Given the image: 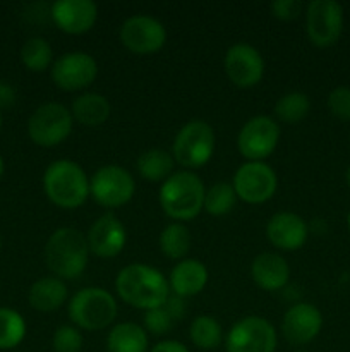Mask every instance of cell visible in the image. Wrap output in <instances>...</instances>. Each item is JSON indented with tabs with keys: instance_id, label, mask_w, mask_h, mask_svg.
I'll list each match as a JSON object with an SVG mask.
<instances>
[{
	"instance_id": "33",
	"label": "cell",
	"mask_w": 350,
	"mask_h": 352,
	"mask_svg": "<svg viewBox=\"0 0 350 352\" xmlns=\"http://www.w3.org/2000/svg\"><path fill=\"white\" fill-rule=\"evenodd\" d=\"M329 113L342 122H350V88L349 86H336L331 89L326 100Z\"/></svg>"
},
{
	"instance_id": "25",
	"label": "cell",
	"mask_w": 350,
	"mask_h": 352,
	"mask_svg": "<svg viewBox=\"0 0 350 352\" xmlns=\"http://www.w3.org/2000/svg\"><path fill=\"white\" fill-rule=\"evenodd\" d=\"M175 160L172 151L163 148H150L137 157V174L148 182H165L174 174Z\"/></svg>"
},
{
	"instance_id": "8",
	"label": "cell",
	"mask_w": 350,
	"mask_h": 352,
	"mask_svg": "<svg viewBox=\"0 0 350 352\" xmlns=\"http://www.w3.org/2000/svg\"><path fill=\"white\" fill-rule=\"evenodd\" d=\"M136 192V181L127 168L120 165H103L89 177V196L106 210L126 206Z\"/></svg>"
},
{
	"instance_id": "36",
	"label": "cell",
	"mask_w": 350,
	"mask_h": 352,
	"mask_svg": "<svg viewBox=\"0 0 350 352\" xmlns=\"http://www.w3.org/2000/svg\"><path fill=\"white\" fill-rule=\"evenodd\" d=\"M163 308L167 309L168 315L172 316V320H174V322H180V320L184 318L185 311H187V306H185V299L178 298V296H175V294L168 296V299L165 301Z\"/></svg>"
},
{
	"instance_id": "37",
	"label": "cell",
	"mask_w": 350,
	"mask_h": 352,
	"mask_svg": "<svg viewBox=\"0 0 350 352\" xmlns=\"http://www.w3.org/2000/svg\"><path fill=\"white\" fill-rule=\"evenodd\" d=\"M150 352H191L187 346L178 340H161V342L154 344Z\"/></svg>"
},
{
	"instance_id": "38",
	"label": "cell",
	"mask_w": 350,
	"mask_h": 352,
	"mask_svg": "<svg viewBox=\"0 0 350 352\" xmlns=\"http://www.w3.org/2000/svg\"><path fill=\"white\" fill-rule=\"evenodd\" d=\"M14 102H16V91L12 86L0 82V110L14 105Z\"/></svg>"
},
{
	"instance_id": "44",
	"label": "cell",
	"mask_w": 350,
	"mask_h": 352,
	"mask_svg": "<svg viewBox=\"0 0 350 352\" xmlns=\"http://www.w3.org/2000/svg\"><path fill=\"white\" fill-rule=\"evenodd\" d=\"M0 250H2V237H0Z\"/></svg>"
},
{
	"instance_id": "15",
	"label": "cell",
	"mask_w": 350,
	"mask_h": 352,
	"mask_svg": "<svg viewBox=\"0 0 350 352\" xmlns=\"http://www.w3.org/2000/svg\"><path fill=\"white\" fill-rule=\"evenodd\" d=\"M264 58L256 47L249 43H235L225 52L223 69L233 86L249 89L259 85L264 76Z\"/></svg>"
},
{
	"instance_id": "10",
	"label": "cell",
	"mask_w": 350,
	"mask_h": 352,
	"mask_svg": "<svg viewBox=\"0 0 350 352\" xmlns=\"http://www.w3.org/2000/svg\"><path fill=\"white\" fill-rule=\"evenodd\" d=\"M305 34L318 48H329L343 31V7L335 0H311L305 6Z\"/></svg>"
},
{
	"instance_id": "6",
	"label": "cell",
	"mask_w": 350,
	"mask_h": 352,
	"mask_svg": "<svg viewBox=\"0 0 350 352\" xmlns=\"http://www.w3.org/2000/svg\"><path fill=\"white\" fill-rule=\"evenodd\" d=\"M216 148L213 127L202 119H192L180 127L172 143V157L184 170H198L211 160Z\"/></svg>"
},
{
	"instance_id": "31",
	"label": "cell",
	"mask_w": 350,
	"mask_h": 352,
	"mask_svg": "<svg viewBox=\"0 0 350 352\" xmlns=\"http://www.w3.org/2000/svg\"><path fill=\"white\" fill-rule=\"evenodd\" d=\"M237 199L239 198L230 182H216L206 189L205 210L213 217H223L235 208Z\"/></svg>"
},
{
	"instance_id": "18",
	"label": "cell",
	"mask_w": 350,
	"mask_h": 352,
	"mask_svg": "<svg viewBox=\"0 0 350 352\" xmlns=\"http://www.w3.org/2000/svg\"><path fill=\"white\" fill-rule=\"evenodd\" d=\"M55 26L67 34H84L95 28L98 6L91 0H57L50 7Z\"/></svg>"
},
{
	"instance_id": "14",
	"label": "cell",
	"mask_w": 350,
	"mask_h": 352,
	"mask_svg": "<svg viewBox=\"0 0 350 352\" xmlns=\"http://www.w3.org/2000/svg\"><path fill=\"white\" fill-rule=\"evenodd\" d=\"M120 43L136 55H151L167 43V30L156 17L136 14L124 21L119 31Z\"/></svg>"
},
{
	"instance_id": "4",
	"label": "cell",
	"mask_w": 350,
	"mask_h": 352,
	"mask_svg": "<svg viewBox=\"0 0 350 352\" xmlns=\"http://www.w3.org/2000/svg\"><path fill=\"white\" fill-rule=\"evenodd\" d=\"M43 191L62 210L81 208L89 198V177L74 160L51 162L43 174Z\"/></svg>"
},
{
	"instance_id": "35",
	"label": "cell",
	"mask_w": 350,
	"mask_h": 352,
	"mask_svg": "<svg viewBox=\"0 0 350 352\" xmlns=\"http://www.w3.org/2000/svg\"><path fill=\"white\" fill-rule=\"evenodd\" d=\"M302 9H305L301 0H275L270 6L271 16L280 21H294L302 14Z\"/></svg>"
},
{
	"instance_id": "16",
	"label": "cell",
	"mask_w": 350,
	"mask_h": 352,
	"mask_svg": "<svg viewBox=\"0 0 350 352\" xmlns=\"http://www.w3.org/2000/svg\"><path fill=\"white\" fill-rule=\"evenodd\" d=\"M89 253L98 258H115L124 251L127 230L115 213L106 212L91 223L86 232Z\"/></svg>"
},
{
	"instance_id": "3",
	"label": "cell",
	"mask_w": 350,
	"mask_h": 352,
	"mask_svg": "<svg viewBox=\"0 0 350 352\" xmlns=\"http://www.w3.org/2000/svg\"><path fill=\"white\" fill-rule=\"evenodd\" d=\"M206 188L201 177L191 170H177L158 191V201L165 215L175 222H191L205 210Z\"/></svg>"
},
{
	"instance_id": "32",
	"label": "cell",
	"mask_w": 350,
	"mask_h": 352,
	"mask_svg": "<svg viewBox=\"0 0 350 352\" xmlns=\"http://www.w3.org/2000/svg\"><path fill=\"white\" fill-rule=\"evenodd\" d=\"M82 333L74 325H60L51 337V347L55 352H81L82 349Z\"/></svg>"
},
{
	"instance_id": "29",
	"label": "cell",
	"mask_w": 350,
	"mask_h": 352,
	"mask_svg": "<svg viewBox=\"0 0 350 352\" xmlns=\"http://www.w3.org/2000/svg\"><path fill=\"white\" fill-rule=\"evenodd\" d=\"M311 100L304 91H290L281 95L275 103V117L283 124H299L309 116Z\"/></svg>"
},
{
	"instance_id": "21",
	"label": "cell",
	"mask_w": 350,
	"mask_h": 352,
	"mask_svg": "<svg viewBox=\"0 0 350 352\" xmlns=\"http://www.w3.org/2000/svg\"><path fill=\"white\" fill-rule=\"evenodd\" d=\"M208 278V268L199 260L185 258V260L177 261L170 270V275H168L170 294L178 296L182 299L194 298L199 292L205 291Z\"/></svg>"
},
{
	"instance_id": "9",
	"label": "cell",
	"mask_w": 350,
	"mask_h": 352,
	"mask_svg": "<svg viewBox=\"0 0 350 352\" xmlns=\"http://www.w3.org/2000/svg\"><path fill=\"white\" fill-rule=\"evenodd\" d=\"M223 344L226 352H275L278 336L266 318L249 315L230 327Z\"/></svg>"
},
{
	"instance_id": "39",
	"label": "cell",
	"mask_w": 350,
	"mask_h": 352,
	"mask_svg": "<svg viewBox=\"0 0 350 352\" xmlns=\"http://www.w3.org/2000/svg\"><path fill=\"white\" fill-rule=\"evenodd\" d=\"M345 182H347V186H349V189H350V165L347 167V170H345Z\"/></svg>"
},
{
	"instance_id": "23",
	"label": "cell",
	"mask_w": 350,
	"mask_h": 352,
	"mask_svg": "<svg viewBox=\"0 0 350 352\" xmlns=\"http://www.w3.org/2000/svg\"><path fill=\"white\" fill-rule=\"evenodd\" d=\"M71 113L74 122H79L84 127H98L110 119L112 105L102 93L86 91L74 98Z\"/></svg>"
},
{
	"instance_id": "24",
	"label": "cell",
	"mask_w": 350,
	"mask_h": 352,
	"mask_svg": "<svg viewBox=\"0 0 350 352\" xmlns=\"http://www.w3.org/2000/svg\"><path fill=\"white\" fill-rule=\"evenodd\" d=\"M150 339L143 325L134 322L117 323L106 336L108 352H148Z\"/></svg>"
},
{
	"instance_id": "28",
	"label": "cell",
	"mask_w": 350,
	"mask_h": 352,
	"mask_svg": "<svg viewBox=\"0 0 350 352\" xmlns=\"http://www.w3.org/2000/svg\"><path fill=\"white\" fill-rule=\"evenodd\" d=\"M21 62L31 72H43L54 64L51 45L41 36H31L23 43L19 52Z\"/></svg>"
},
{
	"instance_id": "7",
	"label": "cell",
	"mask_w": 350,
	"mask_h": 352,
	"mask_svg": "<svg viewBox=\"0 0 350 352\" xmlns=\"http://www.w3.org/2000/svg\"><path fill=\"white\" fill-rule=\"evenodd\" d=\"M72 127L74 119L71 109L58 102H47L27 119V136L38 146L54 148L71 136Z\"/></svg>"
},
{
	"instance_id": "27",
	"label": "cell",
	"mask_w": 350,
	"mask_h": 352,
	"mask_svg": "<svg viewBox=\"0 0 350 352\" xmlns=\"http://www.w3.org/2000/svg\"><path fill=\"white\" fill-rule=\"evenodd\" d=\"M189 337L191 342L202 351L216 349L225 340L222 325L209 315H199L192 320L189 327Z\"/></svg>"
},
{
	"instance_id": "22",
	"label": "cell",
	"mask_w": 350,
	"mask_h": 352,
	"mask_svg": "<svg viewBox=\"0 0 350 352\" xmlns=\"http://www.w3.org/2000/svg\"><path fill=\"white\" fill-rule=\"evenodd\" d=\"M69 298L67 285L58 277H41L34 282L27 292L30 306L36 311H57L65 305Z\"/></svg>"
},
{
	"instance_id": "2",
	"label": "cell",
	"mask_w": 350,
	"mask_h": 352,
	"mask_svg": "<svg viewBox=\"0 0 350 352\" xmlns=\"http://www.w3.org/2000/svg\"><path fill=\"white\" fill-rule=\"evenodd\" d=\"M89 254L86 234L74 227L54 230L45 244V263L48 270L64 282L74 280L84 274Z\"/></svg>"
},
{
	"instance_id": "40",
	"label": "cell",
	"mask_w": 350,
	"mask_h": 352,
	"mask_svg": "<svg viewBox=\"0 0 350 352\" xmlns=\"http://www.w3.org/2000/svg\"><path fill=\"white\" fill-rule=\"evenodd\" d=\"M3 170H5V164H3V158L2 155H0V177L3 175Z\"/></svg>"
},
{
	"instance_id": "43",
	"label": "cell",
	"mask_w": 350,
	"mask_h": 352,
	"mask_svg": "<svg viewBox=\"0 0 350 352\" xmlns=\"http://www.w3.org/2000/svg\"><path fill=\"white\" fill-rule=\"evenodd\" d=\"M295 352H311V351H305V349H299V351H295Z\"/></svg>"
},
{
	"instance_id": "20",
	"label": "cell",
	"mask_w": 350,
	"mask_h": 352,
	"mask_svg": "<svg viewBox=\"0 0 350 352\" xmlns=\"http://www.w3.org/2000/svg\"><path fill=\"white\" fill-rule=\"evenodd\" d=\"M250 278L263 291H281L290 280V267L281 254L264 251L250 263Z\"/></svg>"
},
{
	"instance_id": "41",
	"label": "cell",
	"mask_w": 350,
	"mask_h": 352,
	"mask_svg": "<svg viewBox=\"0 0 350 352\" xmlns=\"http://www.w3.org/2000/svg\"><path fill=\"white\" fill-rule=\"evenodd\" d=\"M347 229H349V232H350V212H349V215H347Z\"/></svg>"
},
{
	"instance_id": "12",
	"label": "cell",
	"mask_w": 350,
	"mask_h": 352,
	"mask_svg": "<svg viewBox=\"0 0 350 352\" xmlns=\"http://www.w3.org/2000/svg\"><path fill=\"white\" fill-rule=\"evenodd\" d=\"M237 198L249 205L270 201L278 188L277 172L266 162H246L235 170L232 179Z\"/></svg>"
},
{
	"instance_id": "17",
	"label": "cell",
	"mask_w": 350,
	"mask_h": 352,
	"mask_svg": "<svg viewBox=\"0 0 350 352\" xmlns=\"http://www.w3.org/2000/svg\"><path fill=\"white\" fill-rule=\"evenodd\" d=\"M323 315L314 305L295 302L281 320V336L292 346H305L321 333Z\"/></svg>"
},
{
	"instance_id": "13",
	"label": "cell",
	"mask_w": 350,
	"mask_h": 352,
	"mask_svg": "<svg viewBox=\"0 0 350 352\" xmlns=\"http://www.w3.org/2000/svg\"><path fill=\"white\" fill-rule=\"evenodd\" d=\"M98 76V62L86 52H67L55 58L50 69V78L62 91H81L91 86Z\"/></svg>"
},
{
	"instance_id": "26",
	"label": "cell",
	"mask_w": 350,
	"mask_h": 352,
	"mask_svg": "<svg viewBox=\"0 0 350 352\" xmlns=\"http://www.w3.org/2000/svg\"><path fill=\"white\" fill-rule=\"evenodd\" d=\"M192 246L191 230L180 222H172L165 227L158 237V248L167 258L182 261L187 258Z\"/></svg>"
},
{
	"instance_id": "5",
	"label": "cell",
	"mask_w": 350,
	"mask_h": 352,
	"mask_svg": "<svg viewBox=\"0 0 350 352\" xmlns=\"http://www.w3.org/2000/svg\"><path fill=\"white\" fill-rule=\"evenodd\" d=\"M69 318L79 330L98 332L113 323L119 313L115 298L102 287H84L69 301Z\"/></svg>"
},
{
	"instance_id": "19",
	"label": "cell",
	"mask_w": 350,
	"mask_h": 352,
	"mask_svg": "<svg viewBox=\"0 0 350 352\" xmlns=\"http://www.w3.org/2000/svg\"><path fill=\"white\" fill-rule=\"evenodd\" d=\"M266 237L280 251H297L309 237V227L301 215L294 212H278L266 223Z\"/></svg>"
},
{
	"instance_id": "42",
	"label": "cell",
	"mask_w": 350,
	"mask_h": 352,
	"mask_svg": "<svg viewBox=\"0 0 350 352\" xmlns=\"http://www.w3.org/2000/svg\"><path fill=\"white\" fill-rule=\"evenodd\" d=\"M2 124H3V117H2V110H0V131H2Z\"/></svg>"
},
{
	"instance_id": "1",
	"label": "cell",
	"mask_w": 350,
	"mask_h": 352,
	"mask_svg": "<svg viewBox=\"0 0 350 352\" xmlns=\"http://www.w3.org/2000/svg\"><path fill=\"white\" fill-rule=\"evenodd\" d=\"M115 291L126 305L143 311L160 308L170 296L168 278L158 268L143 263L124 267L115 277Z\"/></svg>"
},
{
	"instance_id": "34",
	"label": "cell",
	"mask_w": 350,
	"mask_h": 352,
	"mask_svg": "<svg viewBox=\"0 0 350 352\" xmlns=\"http://www.w3.org/2000/svg\"><path fill=\"white\" fill-rule=\"evenodd\" d=\"M174 323L175 322L172 320V316L168 315V311L163 308V306L150 309V311H144L143 329L146 330L148 333H151V336H156V337L165 336V333L170 332Z\"/></svg>"
},
{
	"instance_id": "11",
	"label": "cell",
	"mask_w": 350,
	"mask_h": 352,
	"mask_svg": "<svg viewBox=\"0 0 350 352\" xmlns=\"http://www.w3.org/2000/svg\"><path fill=\"white\" fill-rule=\"evenodd\" d=\"M280 133L277 119L256 116L240 127L237 134V150L247 162H264L277 150Z\"/></svg>"
},
{
	"instance_id": "30",
	"label": "cell",
	"mask_w": 350,
	"mask_h": 352,
	"mask_svg": "<svg viewBox=\"0 0 350 352\" xmlns=\"http://www.w3.org/2000/svg\"><path fill=\"white\" fill-rule=\"evenodd\" d=\"M26 337V320L12 308H0V351H10Z\"/></svg>"
}]
</instances>
